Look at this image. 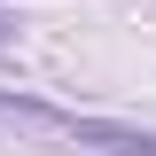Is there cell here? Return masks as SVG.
Returning <instances> with one entry per match:
<instances>
[{"instance_id":"1","label":"cell","mask_w":156,"mask_h":156,"mask_svg":"<svg viewBox=\"0 0 156 156\" xmlns=\"http://www.w3.org/2000/svg\"><path fill=\"white\" fill-rule=\"evenodd\" d=\"M0 117H16V125H47V133L86 140V148H101V156H156V133H148V125L78 117V109H55V101H31V94H0Z\"/></svg>"},{"instance_id":"2","label":"cell","mask_w":156,"mask_h":156,"mask_svg":"<svg viewBox=\"0 0 156 156\" xmlns=\"http://www.w3.org/2000/svg\"><path fill=\"white\" fill-rule=\"evenodd\" d=\"M0 39H8V8H0Z\"/></svg>"}]
</instances>
